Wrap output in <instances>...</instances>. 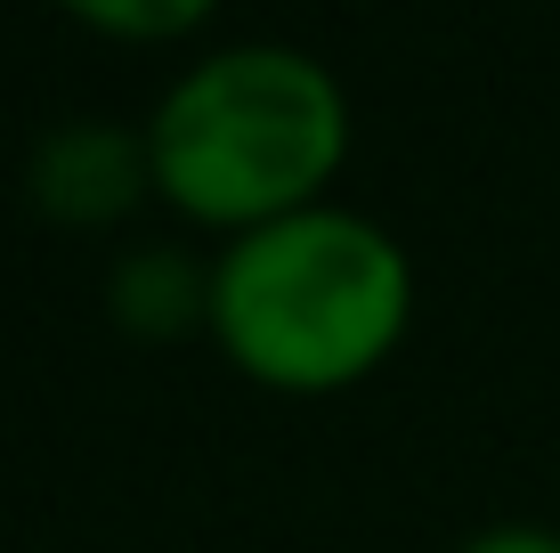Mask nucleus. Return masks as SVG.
Instances as JSON below:
<instances>
[{"instance_id": "nucleus-6", "label": "nucleus", "mask_w": 560, "mask_h": 553, "mask_svg": "<svg viewBox=\"0 0 560 553\" xmlns=\"http://www.w3.org/2000/svg\"><path fill=\"white\" fill-rule=\"evenodd\" d=\"M455 553H560V529L552 521H488V529H471Z\"/></svg>"}, {"instance_id": "nucleus-4", "label": "nucleus", "mask_w": 560, "mask_h": 553, "mask_svg": "<svg viewBox=\"0 0 560 553\" xmlns=\"http://www.w3.org/2000/svg\"><path fill=\"white\" fill-rule=\"evenodd\" d=\"M114 310L139 334H171V326H203L211 318V261L179 253V244H139L114 269Z\"/></svg>"}, {"instance_id": "nucleus-1", "label": "nucleus", "mask_w": 560, "mask_h": 553, "mask_svg": "<svg viewBox=\"0 0 560 553\" xmlns=\"http://www.w3.org/2000/svg\"><path fill=\"white\" fill-rule=\"evenodd\" d=\"M139 130L154 187L187 220L244 237L325 196L350 155V90L317 49L253 33L187 57Z\"/></svg>"}, {"instance_id": "nucleus-2", "label": "nucleus", "mask_w": 560, "mask_h": 553, "mask_svg": "<svg viewBox=\"0 0 560 553\" xmlns=\"http://www.w3.org/2000/svg\"><path fill=\"white\" fill-rule=\"evenodd\" d=\"M415 318V261L358 204H301L211 253V342L277 391L358 383Z\"/></svg>"}, {"instance_id": "nucleus-3", "label": "nucleus", "mask_w": 560, "mask_h": 553, "mask_svg": "<svg viewBox=\"0 0 560 553\" xmlns=\"http://www.w3.org/2000/svg\"><path fill=\"white\" fill-rule=\"evenodd\" d=\"M25 187L33 204L57 220H114L139 204V187H154V163H147V130H122V123H57L42 130L25 163Z\"/></svg>"}, {"instance_id": "nucleus-5", "label": "nucleus", "mask_w": 560, "mask_h": 553, "mask_svg": "<svg viewBox=\"0 0 560 553\" xmlns=\"http://www.w3.org/2000/svg\"><path fill=\"white\" fill-rule=\"evenodd\" d=\"M73 16L98 33H139V42H171V33L211 25V0H73Z\"/></svg>"}]
</instances>
